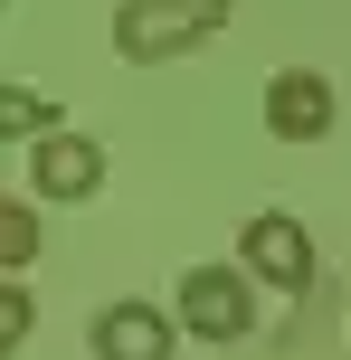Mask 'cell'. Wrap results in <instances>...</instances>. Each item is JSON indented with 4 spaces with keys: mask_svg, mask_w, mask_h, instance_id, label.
I'll use <instances>...</instances> for the list:
<instances>
[{
    "mask_svg": "<svg viewBox=\"0 0 351 360\" xmlns=\"http://www.w3.org/2000/svg\"><path fill=\"white\" fill-rule=\"evenodd\" d=\"M266 133H285V143H323V133H333V76H314V67L266 76Z\"/></svg>",
    "mask_w": 351,
    "mask_h": 360,
    "instance_id": "4",
    "label": "cell"
},
{
    "mask_svg": "<svg viewBox=\"0 0 351 360\" xmlns=\"http://www.w3.org/2000/svg\"><path fill=\"white\" fill-rule=\"evenodd\" d=\"M219 10H228V0H219Z\"/></svg>",
    "mask_w": 351,
    "mask_h": 360,
    "instance_id": "10",
    "label": "cell"
},
{
    "mask_svg": "<svg viewBox=\"0 0 351 360\" xmlns=\"http://www.w3.org/2000/svg\"><path fill=\"white\" fill-rule=\"evenodd\" d=\"M0 342H10V351L29 342V294H0Z\"/></svg>",
    "mask_w": 351,
    "mask_h": 360,
    "instance_id": "9",
    "label": "cell"
},
{
    "mask_svg": "<svg viewBox=\"0 0 351 360\" xmlns=\"http://www.w3.org/2000/svg\"><path fill=\"white\" fill-rule=\"evenodd\" d=\"M29 256H38V209L10 199V209H0V266H29Z\"/></svg>",
    "mask_w": 351,
    "mask_h": 360,
    "instance_id": "8",
    "label": "cell"
},
{
    "mask_svg": "<svg viewBox=\"0 0 351 360\" xmlns=\"http://www.w3.org/2000/svg\"><path fill=\"white\" fill-rule=\"evenodd\" d=\"M95 360H171V323L152 304H105L95 313Z\"/></svg>",
    "mask_w": 351,
    "mask_h": 360,
    "instance_id": "6",
    "label": "cell"
},
{
    "mask_svg": "<svg viewBox=\"0 0 351 360\" xmlns=\"http://www.w3.org/2000/svg\"><path fill=\"white\" fill-rule=\"evenodd\" d=\"M0 133H10V143H48L57 133V114L38 105V86H0Z\"/></svg>",
    "mask_w": 351,
    "mask_h": 360,
    "instance_id": "7",
    "label": "cell"
},
{
    "mask_svg": "<svg viewBox=\"0 0 351 360\" xmlns=\"http://www.w3.org/2000/svg\"><path fill=\"white\" fill-rule=\"evenodd\" d=\"M238 256H247V275H257V285H276V294H285V304L314 285V237H304V218H285V209L247 218Z\"/></svg>",
    "mask_w": 351,
    "mask_h": 360,
    "instance_id": "2",
    "label": "cell"
},
{
    "mask_svg": "<svg viewBox=\"0 0 351 360\" xmlns=\"http://www.w3.org/2000/svg\"><path fill=\"white\" fill-rule=\"evenodd\" d=\"M209 38H219V0H124V19H114V57H133V67L190 57Z\"/></svg>",
    "mask_w": 351,
    "mask_h": 360,
    "instance_id": "1",
    "label": "cell"
},
{
    "mask_svg": "<svg viewBox=\"0 0 351 360\" xmlns=\"http://www.w3.org/2000/svg\"><path fill=\"white\" fill-rule=\"evenodd\" d=\"M181 323L200 332V342H238V332L257 323V304H247V285L228 266H190L181 275Z\"/></svg>",
    "mask_w": 351,
    "mask_h": 360,
    "instance_id": "3",
    "label": "cell"
},
{
    "mask_svg": "<svg viewBox=\"0 0 351 360\" xmlns=\"http://www.w3.org/2000/svg\"><path fill=\"white\" fill-rule=\"evenodd\" d=\"M29 190L38 199H95L105 190V152L86 133H48V143H29Z\"/></svg>",
    "mask_w": 351,
    "mask_h": 360,
    "instance_id": "5",
    "label": "cell"
}]
</instances>
